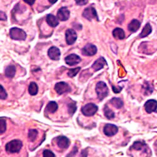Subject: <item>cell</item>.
I'll list each match as a JSON object with an SVG mask.
<instances>
[{"mask_svg":"<svg viewBox=\"0 0 157 157\" xmlns=\"http://www.w3.org/2000/svg\"><path fill=\"white\" fill-rule=\"evenodd\" d=\"M23 146L22 142L19 140H13L8 142L6 146L5 150L8 153L13 154L19 153Z\"/></svg>","mask_w":157,"mask_h":157,"instance_id":"6da1fadb","label":"cell"},{"mask_svg":"<svg viewBox=\"0 0 157 157\" xmlns=\"http://www.w3.org/2000/svg\"><path fill=\"white\" fill-rule=\"evenodd\" d=\"M96 92L98 98L100 101H102L104 98H106L109 93V89L106 84L102 81L98 82L96 87Z\"/></svg>","mask_w":157,"mask_h":157,"instance_id":"7a4b0ae2","label":"cell"},{"mask_svg":"<svg viewBox=\"0 0 157 157\" xmlns=\"http://www.w3.org/2000/svg\"><path fill=\"white\" fill-rule=\"evenodd\" d=\"M10 36L15 40H25L27 38V33L22 29L14 27L10 29Z\"/></svg>","mask_w":157,"mask_h":157,"instance_id":"3957f363","label":"cell"},{"mask_svg":"<svg viewBox=\"0 0 157 157\" xmlns=\"http://www.w3.org/2000/svg\"><path fill=\"white\" fill-rule=\"evenodd\" d=\"M98 110V107L93 103H89L84 105L82 109V113L87 117L94 116Z\"/></svg>","mask_w":157,"mask_h":157,"instance_id":"277c9868","label":"cell"},{"mask_svg":"<svg viewBox=\"0 0 157 157\" xmlns=\"http://www.w3.org/2000/svg\"><path fill=\"white\" fill-rule=\"evenodd\" d=\"M54 89L56 91V93L59 95H62L64 93H69L71 91V88L69 86V85L65 82H60L57 83L55 85Z\"/></svg>","mask_w":157,"mask_h":157,"instance_id":"5b68a950","label":"cell"},{"mask_svg":"<svg viewBox=\"0 0 157 157\" xmlns=\"http://www.w3.org/2000/svg\"><path fill=\"white\" fill-rule=\"evenodd\" d=\"M82 16L88 20H91L92 19H96L98 21H99L97 12L95 8L93 6H89L86 8L83 12Z\"/></svg>","mask_w":157,"mask_h":157,"instance_id":"8992f818","label":"cell"},{"mask_svg":"<svg viewBox=\"0 0 157 157\" xmlns=\"http://www.w3.org/2000/svg\"><path fill=\"white\" fill-rule=\"evenodd\" d=\"M103 132L104 135L111 137L115 135L118 132V128L113 124H106L104 127Z\"/></svg>","mask_w":157,"mask_h":157,"instance_id":"52a82bcc","label":"cell"},{"mask_svg":"<svg viewBox=\"0 0 157 157\" xmlns=\"http://www.w3.org/2000/svg\"><path fill=\"white\" fill-rule=\"evenodd\" d=\"M77 35L75 30L72 29H67L65 32V40L68 45L74 44L77 40Z\"/></svg>","mask_w":157,"mask_h":157,"instance_id":"ba28073f","label":"cell"},{"mask_svg":"<svg viewBox=\"0 0 157 157\" xmlns=\"http://www.w3.org/2000/svg\"><path fill=\"white\" fill-rule=\"evenodd\" d=\"M98 52L96 46L93 44H88L82 50V53L83 55L86 56H93Z\"/></svg>","mask_w":157,"mask_h":157,"instance_id":"9c48e42d","label":"cell"},{"mask_svg":"<svg viewBox=\"0 0 157 157\" xmlns=\"http://www.w3.org/2000/svg\"><path fill=\"white\" fill-rule=\"evenodd\" d=\"M56 140L58 147L61 149H67L70 145V140L65 136H59Z\"/></svg>","mask_w":157,"mask_h":157,"instance_id":"30bf717a","label":"cell"},{"mask_svg":"<svg viewBox=\"0 0 157 157\" xmlns=\"http://www.w3.org/2000/svg\"><path fill=\"white\" fill-rule=\"evenodd\" d=\"M70 17V11L66 7H62L57 12V18L62 21H67Z\"/></svg>","mask_w":157,"mask_h":157,"instance_id":"8fae6325","label":"cell"},{"mask_svg":"<svg viewBox=\"0 0 157 157\" xmlns=\"http://www.w3.org/2000/svg\"><path fill=\"white\" fill-rule=\"evenodd\" d=\"M145 108L147 113L150 114L157 110V101L155 99H150L145 104Z\"/></svg>","mask_w":157,"mask_h":157,"instance_id":"7c38bea8","label":"cell"},{"mask_svg":"<svg viewBox=\"0 0 157 157\" xmlns=\"http://www.w3.org/2000/svg\"><path fill=\"white\" fill-rule=\"evenodd\" d=\"M60 51L56 47H52L48 49V56L50 59L53 60H59L60 58Z\"/></svg>","mask_w":157,"mask_h":157,"instance_id":"4fadbf2b","label":"cell"},{"mask_svg":"<svg viewBox=\"0 0 157 157\" xmlns=\"http://www.w3.org/2000/svg\"><path fill=\"white\" fill-rule=\"evenodd\" d=\"M81 61V57L74 54H71L65 58V62L67 65H70V66H72V65L78 64Z\"/></svg>","mask_w":157,"mask_h":157,"instance_id":"5bb4252c","label":"cell"},{"mask_svg":"<svg viewBox=\"0 0 157 157\" xmlns=\"http://www.w3.org/2000/svg\"><path fill=\"white\" fill-rule=\"evenodd\" d=\"M105 65H107V62L105 59L101 57L94 62V63L92 65V68L95 71H98L104 68Z\"/></svg>","mask_w":157,"mask_h":157,"instance_id":"9a60e30c","label":"cell"},{"mask_svg":"<svg viewBox=\"0 0 157 157\" xmlns=\"http://www.w3.org/2000/svg\"><path fill=\"white\" fill-rule=\"evenodd\" d=\"M58 109V104L56 101H50L47 105L45 113L47 114H53Z\"/></svg>","mask_w":157,"mask_h":157,"instance_id":"2e32d148","label":"cell"},{"mask_svg":"<svg viewBox=\"0 0 157 157\" xmlns=\"http://www.w3.org/2000/svg\"><path fill=\"white\" fill-rule=\"evenodd\" d=\"M140 25H141L140 22L138 20L134 19L128 25V29L130 32L134 33V32H136L140 28Z\"/></svg>","mask_w":157,"mask_h":157,"instance_id":"e0dca14e","label":"cell"},{"mask_svg":"<svg viewBox=\"0 0 157 157\" xmlns=\"http://www.w3.org/2000/svg\"><path fill=\"white\" fill-rule=\"evenodd\" d=\"M46 21L47 23L52 27H56L57 26L59 25V22L57 18L52 14H49L47 16Z\"/></svg>","mask_w":157,"mask_h":157,"instance_id":"ac0fdd59","label":"cell"},{"mask_svg":"<svg viewBox=\"0 0 157 157\" xmlns=\"http://www.w3.org/2000/svg\"><path fill=\"white\" fill-rule=\"evenodd\" d=\"M113 36L118 40H123L125 38V33L122 29L116 28L113 32Z\"/></svg>","mask_w":157,"mask_h":157,"instance_id":"d6986e66","label":"cell"},{"mask_svg":"<svg viewBox=\"0 0 157 157\" xmlns=\"http://www.w3.org/2000/svg\"><path fill=\"white\" fill-rule=\"evenodd\" d=\"M151 32H152L151 26L150 25V24L149 23H148L145 25V27H144V28L143 29L142 32L140 34V38H145V37L147 36L148 35H149L151 33Z\"/></svg>","mask_w":157,"mask_h":157,"instance_id":"ffe728a7","label":"cell"},{"mask_svg":"<svg viewBox=\"0 0 157 157\" xmlns=\"http://www.w3.org/2000/svg\"><path fill=\"white\" fill-rule=\"evenodd\" d=\"M15 73H16V67L14 66V65H9V66H8L6 68L5 71V75L9 78L14 77Z\"/></svg>","mask_w":157,"mask_h":157,"instance_id":"44dd1931","label":"cell"},{"mask_svg":"<svg viewBox=\"0 0 157 157\" xmlns=\"http://www.w3.org/2000/svg\"><path fill=\"white\" fill-rule=\"evenodd\" d=\"M110 103L117 109H120L123 106V101L118 98H113L110 101Z\"/></svg>","mask_w":157,"mask_h":157,"instance_id":"7402d4cb","label":"cell"},{"mask_svg":"<svg viewBox=\"0 0 157 157\" xmlns=\"http://www.w3.org/2000/svg\"><path fill=\"white\" fill-rule=\"evenodd\" d=\"M38 91V87L37 84L32 82L30 84L29 87V93L31 96H35L37 94Z\"/></svg>","mask_w":157,"mask_h":157,"instance_id":"603a6c76","label":"cell"},{"mask_svg":"<svg viewBox=\"0 0 157 157\" xmlns=\"http://www.w3.org/2000/svg\"><path fill=\"white\" fill-rule=\"evenodd\" d=\"M104 114L108 120L113 119L115 117V113L108 108L107 105H105L104 108Z\"/></svg>","mask_w":157,"mask_h":157,"instance_id":"cb8c5ba5","label":"cell"},{"mask_svg":"<svg viewBox=\"0 0 157 157\" xmlns=\"http://www.w3.org/2000/svg\"><path fill=\"white\" fill-rule=\"evenodd\" d=\"M145 146H146V144L144 141H137L133 143V145H132V147H131V148L136 150H140Z\"/></svg>","mask_w":157,"mask_h":157,"instance_id":"d4e9b609","label":"cell"},{"mask_svg":"<svg viewBox=\"0 0 157 157\" xmlns=\"http://www.w3.org/2000/svg\"><path fill=\"white\" fill-rule=\"evenodd\" d=\"M38 136V131L36 129H30L29 132V139L30 141L33 142L36 140Z\"/></svg>","mask_w":157,"mask_h":157,"instance_id":"484cf974","label":"cell"},{"mask_svg":"<svg viewBox=\"0 0 157 157\" xmlns=\"http://www.w3.org/2000/svg\"><path fill=\"white\" fill-rule=\"evenodd\" d=\"M77 110V106H76V103L74 101H71L68 104V111L69 113L71 115H73Z\"/></svg>","mask_w":157,"mask_h":157,"instance_id":"4316f807","label":"cell"},{"mask_svg":"<svg viewBox=\"0 0 157 157\" xmlns=\"http://www.w3.org/2000/svg\"><path fill=\"white\" fill-rule=\"evenodd\" d=\"M80 70H81V67H76L74 69H70L69 71V72H67V75L70 77H74L78 73V72L80 71Z\"/></svg>","mask_w":157,"mask_h":157,"instance_id":"83f0119b","label":"cell"},{"mask_svg":"<svg viewBox=\"0 0 157 157\" xmlns=\"http://www.w3.org/2000/svg\"><path fill=\"white\" fill-rule=\"evenodd\" d=\"M0 133L1 134H3L4 132H5L6 129V123L5 120H4L3 117H1V120H0Z\"/></svg>","mask_w":157,"mask_h":157,"instance_id":"f1b7e54d","label":"cell"},{"mask_svg":"<svg viewBox=\"0 0 157 157\" xmlns=\"http://www.w3.org/2000/svg\"><path fill=\"white\" fill-rule=\"evenodd\" d=\"M8 97V94L6 92L5 89L3 88V86H0V98L1 99H6Z\"/></svg>","mask_w":157,"mask_h":157,"instance_id":"f546056e","label":"cell"},{"mask_svg":"<svg viewBox=\"0 0 157 157\" xmlns=\"http://www.w3.org/2000/svg\"><path fill=\"white\" fill-rule=\"evenodd\" d=\"M43 156L44 157H55L56 155L49 150H45L43 152Z\"/></svg>","mask_w":157,"mask_h":157,"instance_id":"4dcf8cb0","label":"cell"},{"mask_svg":"<svg viewBox=\"0 0 157 157\" xmlns=\"http://www.w3.org/2000/svg\"><path fill=\"white\" fill-rule=\"evenodd\" d=\"M75 1L77 5L80 6L85 5L88 3V0H75Z\"/></svg>","mask_w":157,"mask_h":157,"instance_id":"1f68e13d","label":"cell"},{"mask_svg":"<svg viewBox=\"0 0 157 157\" xmlns=\"http://www.w3.org/2000/svg\"><path fill=\"white\" fill-rule=\"evenodd\" d=\"M23 1L30 5H33L35 2V0H23Z\"/></svg>","mask_w":157,"mask_h":157,"instance_id":"d6a6232c","label":"cell"},{"mask_svg":"<svg viewBox=\"0 0 157 157\" xmlns=\"http://www.w3.org/2000/svg\"><path fill=\"white\" fill-rule=\"evenodd\" d=\"M48 1L51 4H54L58 1V0H48Z\"/></svg>","mask_w":157,"mask_h":157,"instance_id":"836d02e7","label":"cell"}]
</instances>
